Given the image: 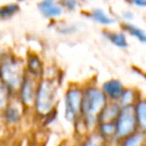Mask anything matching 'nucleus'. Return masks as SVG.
<instances>
[{
  "label": "nucleus",
  "instance_id": "f03ea898",
  "mask_svg": "<svg viewBox=\"0 0 146 146\" xmlns=\"http://www.w3.org/2000/svg\"><path fill=\"white\" fill-rule=\"evenodd\" d=\"M57 89L52 80H42L36 89L35 96V111L41 115H47L56 103Z\"/></svg>",
  "mask_w": 146,
  "mask_h": 146
},
{
  "label": "nucleus",
  "instance_id": "1a4fd4ad",
  "mask_svg": "<svg viewBox=\"0 0 146 146\" xmlns=\"http://www.w3.org/2000/svg\"><path fill=\"white\" fill-rule=\"evenodd\" d=\"M121 110V105L116 104V103H111L107 104L104 110L102 111L99 117H98V123H103V122H113L116 120L119 113Z\"/></svg>",
  "mask_w": 146,
  "mask_h": 146
},
{
  "label": "nucleus",
  "instance_id": "423d86ee",
  "mask_svg": "<svg viewBox=\"0 0 146 146\" xmlns=\"http://www.w3.org/2000/svg\"><path fill=\"white\" fill-rule=\"evenodd\" d=\"M36 89L34 81L30 76H24L23 82L21 84V100L24 105L31 106L35 103Z\"/></svg>",
  "mask_w": 146,
  "mask_h": 146
},
{
  "label": "nucleus",
  "instance_id": "f3484780",
  "mask_svg": "<svg viewBox=\"0 0 146 146\" xmlns=\"http://www.w3.org/2000/svg\"><path fill=\"white\" fill-rule=\"evenodd\" d=\"M145 138V133L143 132H135L124 138L122 146H141Z\"/></svg>",
  "mask_w": 146,
  "mask_h": 146
},
{
  "label": "nucleus",
  "instance_id": "39448f33",
  "mask_svg": "<svg viewBox=\"0 0 146 146\" xmlns=\"http://www.w3.org/2000/svg\"><path fill=\"white\" fill-rule=\"evenodd\" d=\"M83 91L79 88H71L65 95V117L70 122H74L81 114Z\"/></svg>",
  "mask_w": 146,
  "mask_h": 146
},
{
  "label": "nucleus",
  "instance_id": "6ab92c4d",
  "mask_svg": "<svg viewBox=\"0 0 146 146\" xmlns=\"http://www.w3.org/2000/svg\"><path fill=\"white\" fill-rule=\"evenodd\" d=\"M104 139L105 138L103 136H100L99 133L98 135L95 133V135L89 136L84 140V143L82 144V146H105L104 145Z\"/></svg>",
  "mask_w": 146,
  "mask_h": 146
},
{
  "label": "nucleus",
  "instance_id": "9d476101",
  "mask_svg": "<svg viewBox=\"0 0 146 146\" xmlns=\"http://www.w3.org/2000/svg\"><path fill=\"white\" fill-rule=\"evenodd\" d=\"M138 128H140L144 132L146 131V100H139L135 105Z\"/></svg>",
  "mask_w": 146,
  "mask_h": 146
},
{
  "label": "nucleus",
  "instance_id": "5701e85b",
  "mask_svg": "<svg viewBox=\"0 0 146 146\" xmlns=\"http://www.w3.org/2000/svg\"><path fill=\"white\" fill-rule=\"evenodd\" d=\"M130 14H131V13H124V15H123V16H124L125 18H131V17H132V15H130Z\"/></svg>",
  "mask_w": 146,
  "mask_h": 146
},
{
  "label": "nucleus",
  "instance_id": "dca6fc26",
  "mask_svg": "<svg viewBox=\"0 0 146 146\" xmlns=\"http://www.w3.org/2000/svg\"><path fill=\"white\" fill-rule=\"evenodd\" d=\"M91 17L94 18V21H96L97 23L103 24V25H110V24H112L114 22V19L112 17H110L102 9H94L91 11Z\"/></svg>",
  "mask_w": 146,
  "mask_h": 146
},
{
  "label": "nucleus",
  "instance_id": "f257e3e1",
  "mask_svg": "<svg viewBox=\"0 0 146 146\" xmlns=\"http://www.w3.org/2000/svg\"><path fill=\"white\" fill-rule=\"evenodd\" d=\"M106 105L107 96L103 90L95 87H89L83 91L81 114L83 115L84 122L88 127L98 122V117Z\"/></svg>",
  "mask_w": 146,
  "mask_h": 146
},
{
  "label": "nucleus",
  "instance_id": "9b49d317",
  "mask_svg": "<svg viewBox=\"0 0 146 146\" xmlns=\"http://www.w3.org/2000/svg\"><path fill=\"white\" fill-rule=\"evenodd\" d=\"M27 71L34 78L41 76L43 68H42V63H41V60L38 56L32 55V56L29 57V59H27Z\"/></svg>",
  "mask_w": 146,
  "mask_h": 146
},
{
  "label": "nucleus",
  "instance_id": "4be33fe9",
  "mask_svg": "<svg viewBox=\"0 0 146 146\" xmlns=\"http://www.w3.org/2000/svg\"><path fill=\"white\" fill-rule=\"evenodd\" d=\"M128 1L136 7H146V0H128Z\"/></svg>",
  "mask_w": 146,
  "mask_h": 146
},
{
  "label": "nucleus",
  "instance_id": "412c9836",
  "mask_svg": "<svg viewBox=\"0 0 146 146\" xmlns=\"http://www.w3.org/2000/svg\"><path fill=\"white\" fill-rule=\"evenodd\" d=\"M60 5H62V7H64L65 9H67L70 11H73L78 8V1L76 0H62Z\"/></svg>",
  "mask_w": 146,
  "mask_h": 146
},
{
  "label": "nucleus",
  "instance_id": "0eeeda50",
  "mask_svg": "<svg viewBox=\"0 0 146 146\" xmlns=\"http://www.w3.org/2000/svg\"><path fill=\"white\" fill-rule=\"evenodd\" d=\"M38 8L40 13L47 18L59 17L63 13V7L56 0H42L39 2Z\"/></svg>",
  "mask_w": 146,
  "mask_h": 146
},
{
  "label": "nucleus",
  "instance_id": "2eb2a0df",
  "mask_svg": "<svg viewBox=\"0 0 146 146\" xmlns=\"http://www.w3.org/2000/svg\"><path fill=\"white\" fill-rule=\"evenodd\" d=\"M3 116H5V120L7 121V123L14 124L19 120L21 113H19L17 107H15L13 105H8L3 112Z\"/></svg>",
  "mask_w": 146,
  "mask_h": 146
},
{
  "label": "nucleus",
  "instance_id": "6e6552de",
  "mask_svg": "<svg viewBox=\"0 0 146 146\" xmlns=\"http://www.w3.org/2000/svg\"><path fill=\"white\" fill-rule=\"evenodd\" d=\"M102 90L105 92V95L107 96V98H110L111 100H117L121 98L124 89L122 87V83L119 80H108L103 84Z\"/></svg>",
  "mask_w": 146,
  "mask_h": 146
},
{
  "label": "nucleus",
  "instance_id": "f8f14e48",
  "mask_svg": "<svg viewBox=\"0 0 146 146\" xmlns=\"http://www.w3.org/2000/svg\"><path fill=\"white\" fill-rule=\"evenodd\" d=\"M104 36L114 46L119 48H127L128 41L123 33L121 32H104Z\"/></svg>",
  "mask_w": 146,
  "mask_h": 146
},
{
  "label": "nucleus",
  "instance_id": "a211bd4d",
  "mask_svg": "<svg viewBox=\"0 0 146 146\" xmlns=\"http://www.w3.org/2000/svg\"><path fill=\"white\" fill-rule=\"evenodd\" d=\"M136 102V91L132 89H127L123 91L121 98L119 99V104L121 106H130Z\"/></svg>",
  "mask_w": 146,
  "mask_h": 146
},
{
  "label": "nucleus",
  "instance_id": "4468645a",
  "mask_svg": "<svg viewBox=\"0 0 146 146\" xmlns=\"http://www.w3.org/2000/svg\"><path fill=\"white\" fill-rule=\"evenodd\" d=\"M99 135L106 138H112L116 136V125L115 121L113 122H103L99 123Z\"/></svg>",
  "mask_w": 146,
  "mask_h": 146
},
{
  "label": "nucleus",
  "instance_id": "7ed1b4c3",
  "mask_svg": "<svg viewBox=\"0 0 146 146\" xmlns=\"http://www.w3.org/2000/svg\"><path fill=\"white\" fill-rule=\"evenodd\" d=\"M116 125V138H125L136 132L138 128L135 105L121 106L120 113L115 120Z\"/></svg>",
  "mask_w": 146,
  "mask_h": 146
},
{
  "label": "nucleus",
  "instance_id": "ddd939ff",
  "mask_svg": "<svg viewBox=\"0 0 146 146\" xmlns=\"http://www.w3.org/2000/svg\"><path fill=\"white\" fill-rule=\"evenodd\" d=\"M123 29L132 36H135L138 41H140L141 43H146V32L144 30H141L140 27L127 22L123 24Z\"/></svg>",
  "mask_w": 146,
  "mask_h": 146
},
{
  "label": "nucleus",
  "instance_id": "aec40b11",
  "mask_svg": "<svg viewBox=\"0 0 146 146\" xmlns=\"http://www.w3.org/2000/svg\"><path fill=\"white\" fill-rule=\"evenodd\" d=\"M19 10V7L16 5V3H10V5H6L1 8L0 10V16L1 18H8L10 16H13L14 14H16L17 11Z\"/></svg>",
  "mask_w": 146,
  "mask_h": 146
},
{
  "label": "nucleus",
  "instance_id": "20e7f679",
  "mask_svg": "<svg viewBox=\"0 0 146 146\" xmlns=\"http://www.w3.org/2000/svg\"><path fill=\"white\" fill-rule=\"evenodd\" d=\"M1 71H2V80L10 89L21 88L24 76L22 73V65L18 60L11 58L10 56H8L7 58L3 57Z\"/></svg>",
  "mask_w": 146,
  "mask_h": 146
}]
</instances>
